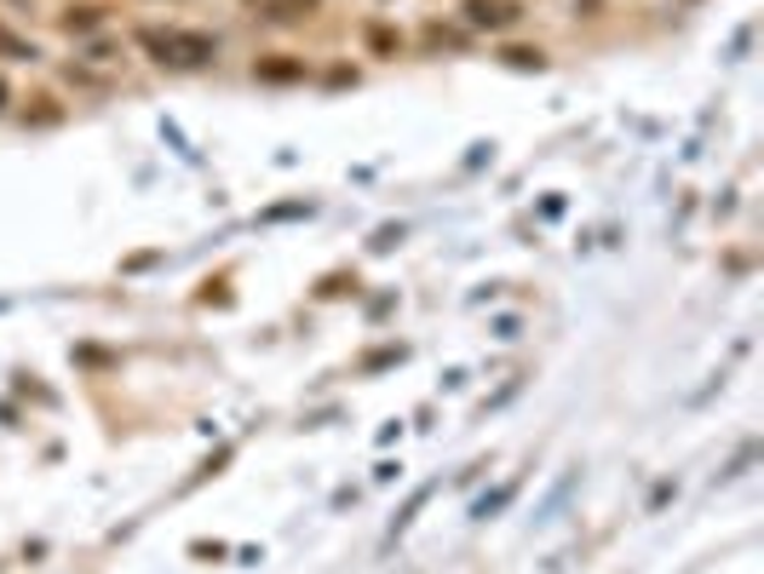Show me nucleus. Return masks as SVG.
Instances as JSON below:
<instances>
[{
    "label": "nucleus",
    "instance_id": "1",
    "mask_svg": "<svg viewBox=\"0 0 764 574\" xmlns=\"http://www.w3.org/2000/svg\"><path fill=\"white\" fill-rule=\"evenodd\" d=\"M138 47L167 70H201V64H213V52H218L213 35H201V29H155V24L138 29Z\"/></svg>",
    "mask_w": 764,
    "mask_h": 574
},
{
    "label": "nucleus",
    "instance_id": "2",
    "mask_svg": "<svg viewBox=\"0 0 764 574\" xmlns=\"http://www.w3.org/2000/svg\"><path fill=\"white\" fill-rule=\"evenodd\" d=\"M460 12H466L472 29H512V24H517V7H512V0H466Z\"/></svg>",
    "mask_w": 764,
    "mask_h": 574
},
{
    "label": "nucleus",
    "instance_id": "3",
    "mask_svg": "<svg viewBox=\"0 0 764 574\" xmlns=\"http://www.w3.org/2000/svg\"><path fill=\"white\" fill-rule=\"evenodd\" d=\"M259 17H271V24H299V17H311L322 0H248Z\"/></svg>",
    "mask_w": 764,
    "mask_h": 574
},
{
    "label": "nucleus",
    "instance_id": "4",
    "mask_svg": "<svg viewBox=\"0 0 764 574\" xmlns=\"http://www.w3.org/2000/svg\"><path fill=\"white\" fill-rule=\"evenodd\" d=\"M253 75L259 80H271V87H288V80H305V64H299V58H259V64H253Z\"/></svg>",
    "mask_w": 764,
    "mask_h": 574
},
{
    "label": "nucleus",
    "instance_id": "5",
    "mask_svg": "<svg viewBox=\"0 0 764 574\" xmlns=\"http://www.w3.org/2000/svg\"><path fill=\"white\" fill-rule=\"evenodd\" d=\"M58 24H64L70 35H87V29H98V24H104V7H70L64 17H58Z\"/></svg>",
    "mask_w": 764,
    "mask_h": 574
},
{
    "label": "nucleus",
    "instance_id": "6",
    "mask_svg": "<svg viewBox=\"0 0 764 574\" xmlns=\"http://www.w3.org/2000/svg\"><path fill=\"white\" fill-rule=\"evenodd\" d=\"M500 58H506L512 70H540V64H547V58H540V47H506Z\"/></svg>",
    "mask_w": 764,
    "mask_h": 574
},
{
    "label": "nucleus",
    "instance_id": "7",
    "mask_svg": "<svg viewBox=\"0 0 764 574\" xmlns=\"http://www.w3.org/2000/svg\"><path fill=\"white\" fill-rule=\"evenodd\" d=\"M368 47H374L379 58H397V47H402V40H397L386 24H368Z\"/></svg>",
    "mask_w": 764,
    "mask_h": 574
},
{
    "label": "nucleus",
    "instance_id": "8",
    "mask_svg": "<svg viewBox=\"0 0 764 574\" xmlns=\"http://www.w3.org/2000/svg\"><path fill=\"white\" fill-rule=\"evenodd\" d=\"M0 58H35V47H29L24 35H12L7 24H0Z\"/></svg>",
    "mask_w": 764,
    "mask_h": 574
},
{
    "label": "nucleus",
    "instance_id": "9",
    "mask_svg": "<svg viewBox=\"0 0 764 574\" xmlns=\"http://www.w3.org/2000/svg\"><path fill=\"white\" fill-rule=\"evenodd\" d=\"M426 47H460V35L442 29V24H431V29H426Z\"/></svg>",
    "mask_w": 764,
    "mask_h": 574
},
{
    "label": "nucleus",
    "instance_id": "10",
    "mask_svg": "<svg viewBox=\"0 0 764 574\" xmlns=\"http://www.w3.org/2000/svg\"><path fill=\"white\" fill-rule=\"evenodd\" d=\"M7 98H12V92H7V80H0V110H7Z\"/></svg>",
    "mask_w": 764,
    "mask_h": 574
}]
</instances>
